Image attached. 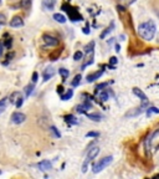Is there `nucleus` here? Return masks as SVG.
Masks as SVG:
<instances>
[{
  "label": "nucleus",
  "mask_w": 159,
  "mask_h": 179,
  "mask_svg": "<svg viewBox=\"0 0 159 179\" xmlns=\"http://www.w3.org/2000/svg\"><path fill=\"white\" fill-rule=\"evenodd\" d=\"M98 136H100L98 132H88V133L86 134V137H98Z\"/></svg>",
  "instance_id": "34"
},
{
  "label": "nucleus",
  "mask_w": 159,
  "mask_h": 179,
  "mask_svg": "<svg viewBox=\"0 0 159 179\" xmlns=\"http://www.w3.org/2000/svg\"><path fill=\"white\" fill-rule=\"evenodd\" d=\"M84 32H85V34H89V30H88V26H86V27H84Z\"/></svg>",
  "instance_id": "39"
},
{
  "label": "nucleus",
  "mask_w": 159,
  "mask_h": 179,
  "mask_svg": "<svg viewBox=\"0 0 159 179\" xmlns=\"http://www.w3.org/2000/svg\"><path fill=\"white\" fill-rule=\"evenodd\" d=\"M24 25V20L20 15H16L14 16L11 20H10V26L11 27H21Z\"/></svg>",
  "instance_id": "10"
},
{
  "label": "nucleus",
  "mask_w": 159,
  "mask_h": 179,
  "mask_svg": "<svg viewBox=\"0 0 159 179\" xmlns=\"http://www.w3.org/2000/svg\"><path fill=\"white\" fill-rule=\"evenodd\" d=\"M100 153V148L98 147H93V148H91L88 150V153H87V157H86V162H85V164H84V172H86V167H87V164H88V162H91L93 158L96 157Z\"/></svg>",
  "instance_id": "6"
},
{
  "label": "nucleus",
  "mask_w": 159,
  "mask_h": 179,
  "mask_svg": "<svg viewBox=\"0 0 159 179\" xmlns=\"http://www.w3.org/2000/svg\"><path fill=\"white\" fill-rule=\"evenodd\" d=\"M158 40H159V36H158Z\"/></svg>",
  "instance_id": "44"
},
{
  "label": "nucleus",
  "mask_w": 159,
  "mask_h": 179,
  "mask_svg": "<svg viewBox=\"0 0 159 179\" xmlns=\"http://www.w3.org/2000/svg\"><path fill=\"white\" fill-rule=\"evenodd\" d=\"M91 107H92L91 102H89V101H85L82 105H78L77 107H76V111H77L78 113H86Z\"/></svg>",
  "instance_id": "9"
},
{
  "label": "nucleus",
  "mask_w": 159,
  "mask_h": 179,
  "mask_svg": "<svg viewBox=\"0 0 159 179\" xmlns=\"http://www.w3.org/2000/svg\"><path fill=\"white\" fill-rule=\"evenodd\" d=\"M133 93L137 96V97H139V98L142 100V102H143V103H148V98H147V96L144 95V92L142 91V90L134 87V88H133Z\"/></svg>",
  "instance_id": "11"
},
{
  "label": "nucleus",
  "mask_w": 159,
  "mask_h": 179,
  "mask_svg": "<svg viewBox=\"0 0 159 179\" xmlns=\"http://www.w3.org/2000/svg\"><path fill=\"white\" fill-rule=\"evenodd\" d=\"M158 148H159V128L155 129L146 141V149L148 153L153 154Z\"/></svg>",
  "instance_id": "2"
},
{
  "label": "nucleus",
  "mask_w": 159,
  "mask_h": 179,
  "mask_svg": "<svg viewBox=\"0 0 159 179\" xmlns=\"http://www.w3.org/2000/svg\"><path fill=\"white\" fill-rule=\"evenodd\" d=\"M53 75H55V70H53V68L52 67H47L46 70L44 71V75H42V76H44V81H49L53 76Z\"/></svg>",
  "instance_id": "14"
},
{
  "label": "nucleus",
  "mask_w": 159,
  "mask_h": 179,
  "mask_svg": "<svg viewBox=\"0 0 159 179\" xmlns=\"http://www.w3.org/2000/svg\"><path fill=\"white\" fill-rule=\"evenodd\" d=\"M155 31H157V26L153 20H147V21L139 24V26H138V35L146 41H150L153 39L155 35Z\"/></svg>",
  "instance_id": "1"
},
{
  "label": "nucleus",
  "mask_w": 159,
  "mask_h": 179,
  "mask_svg": "<svg viewBox=\"0 0 159 179\" xmlns=\"http://www.w3.org/2000/svg\"><path fill=\"white\" fill-rule=\"evenodd\" d=\"M98 93H97V98L98 100H101V101H108V98H109V96H108V92L106 91V90H98Z\"/></svg>",
  "instance_id": "15"
},
{
  "label": "nucleus",
  "mask_w": 159,
  "mask_h": 179,
  "mask_svg": "<svg viewBox=\"0 0 159 179\" xmlns=\"http://www.w3.org/2000/svg\"><path fill=\"white\" fill-rule=\"evenodd\" d=\"M51 132H52L55 136H56L57 138H60V137H61V133L57 131V128H56V127H53V126H52V127H51Z\"/></svg>",
  "instance_id": "30"
},
{
  "label": "nucleus",
  "mask_w": 159,
  "mask_h": 179,
  "mask_svg": "<svg viewBox=\"0 0 159 179\" xmlns=\"http://www.w3.org/2000/svg\"><path fill=\"white\" fill-rule=\"evenodd\" d=\"M37 78H39V73H37V72H34V73H32V84H36Z\"/></svg>",
  "instance_id": "33"
},
{
  "label": "nucleus",
  "mask_w": 159,
  "mask_h": 179,
  "mask_svg": "<svg viewBox=\"0 0 159 179\" xmlns=\"http://www.w3.org/2000/svg\"><path fill=\"white\" fill-rule=\"evenodd\" d=\"M157 113H159V108H157V107H148L147 108V116L148 117L152 114H157Z\"/></svg>",
  "instance_id": "24"
},
{
  "label": "nucleus",
  "mask_w": 159,
  "mask_h": 179,
  "mask_svg": "<svg viewBox=\"0 0 159 179\" xmlns=\"http://www.w3.org/2000/svg\"><path fill=\"white\" fill-rule=\"evenodd\" d=\"M62 9L67 11L68 16H70V20H72V21H81V20H82V16L80 15V12L76 9H73L72 6H67V5L64 4V5H62Z\"/></svg>",
  "instance_id": "5"
},
{
  "label": "nucleus",
  "mask_w": 159,
  "mask_h": 179,
  "mask_svg": "<svg viewBox=\"0 0 159 179\" xmlns=\"http://www.w3.org/2000/svg\"><path fill=\"white\" fill-rule=\"evenodd\" d=\"M82 57H84V54H82L81 51L75 52V55H73V60L75 61H80V60H82Z\"/></svg>",
  "instance_id": "27"
},
{
  "label": "nucleus",
  "mask_w": 159,
  "mask_h": 179,
  "mask_svg": "<svg viewBox=\"0 0 159 179\" xmlns=\"http://www.w3.org/2000/svg\"><path fill=\"white\" fill-rule=\"evenodd\" d=\"M20 97H21V93L16 91V92H12V93H11V96L9 97V100H10L11 103H15V102L18 101V98H20Z\"/></svg>",
  "instance_id": "22"
},
{
  "label": "nucleus",
  "mask_w": 159,
  "mask_h": 179,
  "mask_svg": "<svg viewBox=\"0 0 159 179\" xmlns=\"http://www.w3.org/2000/svg\"><path fill=\"white\" fill-rule=\"evenodd\" d=\"M23 102H24V97L21 96V97H20V98H18V101H16L15 103H14V105H15L18 108H20V107H21V105H23Z\"/></svg>",
  "instance_id": "29"
},
{
  "label": "nucleus",
  "mask_w": 159,
  "mask_h": 179,
  "mask_svg": "<svg viewBox=\"0 0 159 179\" xmlns=\"http://www.w3.org/2000/svg\"><path fill=\"white\" fill-rule=\"evenodd\" d=\"M65 121L68 123V125H78L77 118H76L75 116H72V114H67V116H65Z\"/></svg>",
  "instance_id": "17"
},
{
  "label": "nucleus",
  "mask_w": 159,
  "mask_h": 179,
  "mask_svg": "<svg viewBox=\"0 0 159 179\" xmlns=\"http://www.w3.org/2000/svg\"><path fill=\"white\" fill-rule=\"evenodd\" d=\"M31 0H23V6H25V8H27V6L30 5Z\"/></svg>",
  "instance_id": "37"
},
{
  "label": "nucleus",
  "mask_w": 159,
  "mask_h": 179,
  "mask_svg": "<svg viewBox=\"0 0 159 179\" xmlns=\"http://www.w3.org/2000/svg\"><path fill=\"white\" fill-rule=\"evenodd\" d=\"M72 96H73V90L70 88V90H67L65 95H61V100L62 101H67V100H70Z\"/></svg>",
  "instance_id": "21"
},
{
  "label": "nucleus",
  "mask_w": 159,
  "mask_h": 179,
  "mask_svg": "<svg viewBox=\"0 0 159 179\" xmlns=\"http://www.w3.org/2000/svg\"><path fill=\"white\" fill-rule=\"evenodd\" d=\"M55 4H56V0H42V6L46 10H53Z\"/></svg>",
  "instance_id": "13"
},
{
  "label": "nucleus",
  "mask_w": 159,
  "mask_h": 179,
  "mask_svg": "<svg viewBox=\"0 0 159 179\" xmlns=\"http://www.w3.org/2000/svg\"><path fill=\"white\" fill-rule=\"evenodd\" d=\"M136 1V0H119V3L124 4V5H130V4H133Z\"/></svg>",
  "instance_id": "31"
},
{
  "label": "nucleus",
  "mask_w": 159,
  "mask_h": 179,
  "mask_svg": "<svg viewBox=\"0 0 159 179\" xmlns=\"http://www.w3.org/2000/svg\"><path fill=\"white\" fill-rule=\"evenodd\" d=\"M87 117L89 120H92V121H96V122H98V121H101V118H102V114H100V113H87Z\"/></svg>",
  "instance_id": "20"
},
{
  "label": "nucleus",
  "mask_w": 159,
  "mask_h": 179,
  "mask_svg": "<svg viewBox=\"0 0 159 179\" xmlns=\"http://www.w3.org/2000/svg\"><path fill=\"white\" fill-rule=\"evenodd\" d=\"M93 47H95V43H93V41L89 45L86 46V61H85V64L82 65V70L86 68L87 66L93 64V54H95Z\"/></svg>",
  "instance_id": "4"
},
{
  "label": "nucleus",
  "mask_w": 159,
  "mask_h": 179,
  "mask_svg": "<svg viewBox=\"0 0 159 179\" xmlns=\"http://www.w3.org/2000/svg\"><path fill=\"white\" fill-rule=\"evenodd\" d=\"M117 61H118V60H117V57H114V56L111 57V59H109V65H111V66H114V65L117 64Z\"/></svg>",
  "instance_id": "32"
},
{
  "label": "nucleus",
  "mask_w": 159,
  "mask_h": 179,
  "mask_svg": "<svg viewBox=\"0 0 159 179\" xmlns=\"http://www.w3.org/2000/svg\"><path fill=\"white\" fill-rule=\"evenodd\" d=\"M8 102H9V97H4L0 100V113H3L5 111L6 106H8Z\"/></svg>",
  "instance_id": "19"
},
{
  "label": "nucleus",
  "mask_w": 159,
  "mask_h": 179,
  "mask_svg": "<svg viewBox=\"0 0 159 179\" xmlns=\"http://www.w3.org/2000/svg\"><path fill=\"white\" fill-rule=\"evenodd\" d=\"M57 92H59L60 95H62V92H64V88H62V86H59V87H57Z\"/></svg>",
  "instance_id": "38"
},
{
  "label": "nucleus",
  "mask_w": 159,
  "mask_h": 179,
  "mask_svg": "<svg viewBox=\"0 0 159 179\" xmlns=\"http://www.w3.org/2000/svg\"><path fill=\"white\" fill-rule=\"evenodd\" d=\"M25 120H26V116L21 112H14L11 114V122L15 123V125H20V123L25 122Z\"/></svg>",
  "instance_id": "8"
},
{
  "label": "nucleus",
  "mask_w": 159,
  "mask_h": 179,
  "mask_svg": "<svg viewBox=\"0 0 159 179\" xmlns=\"http://www.w3.org/2000/svg\"><path fill=\"white\" fill-rule=\"evenodd\" d=\"M0 175H1V170H0Z\"/></svg>",
  "instance_id": "42"
},
{
  "label": "nucleus",
  "mask_w": 159,
  "mask_h": 179,
  "mask_svg": "<svg viewBox=\"0 0 159 179\" xmlns=\"http://www.w3.org/2000/svg\"><path fill=\"white\" fill-rule=\"evenodd\" d=\"M59 73L61 75L62 81H66V78L68 77V75H70V71L66 70V68H60V70H59Z\"/></svg>",
  "instance_id": "23"
},
{
  "label": "nucleus",
  "mask_w": 159,
  "mask_h": 179,
  "mask_svg": "<svg viewBox=\"0 0 159 179\" xmlns=\"http://www.w3.org/2000/svg\"><path fill=\"white\" fill-rule=\"evenodd\" d=\"M44 41H45V44L47 46H57L60 44V40L57 37H55L52 35H49V34H45V35L42 36Z\"/></svg>",
  "instance_id": "7"
},
{
  "label": "nucleus",
  "mask_w": 159,
  "mask_h": 179,
  "mask_svg": "<svg viewBox=\"0 0 159 179\" xmlns=\"http://www.w3.org/2000/svg\"><path fill=\"white\" fill-rule=\"evenodd\" d=\"M5 20H6L5 15H4V14H1V12H0V25H1V24H4V23H5Z\"/></svg>",
  "instance_id": "35"
},
{
  "label": "nucleus",
  "mask_w": 159,
  "mask_h": 179,
  "mask_svg": "<svg viewBox=\"0 0 159 179\" xmlns=\"http://www.w3.org/2000/svg\"><path fill=\"white\" fill-rule=\"evenodd\" d=\"M103 75V70H100V71H96V72H93V73H91V75H87V82H93L95 80H98L101 76Z\"/></svg>",
  "instance_id": "12"
},
{
  "label": "nucleus",
  "mask_w": 159,
  "mask_h": 179,
  "mask_svg": "<svg viewBox=\"0 0 159 179\" xmlns=\"http://www.w3.org/2000/svg\"><path fill=\"white\" fill-rule=\"evenodd\" d=\"M112 159H113V157L108 156V157H105V158H102V159H100L97 163H95L93 168H92L93 173H100V172H102L106 167H108L109 164L112 163Z\"/></svg>",
  "instance_id": "3"
},
{
  "label": "nucleus",
  "mask_w": 159,
  "mask_h": 179,
  "mask_svg": "<svg viewBox=\"0 0 159 179\" xmlns=\"http://www.w3.org/2000/svg\"><path fill=\"white\" fill-rule=\"evenodd\" d=\"M32 90H34V85H29V86L25 87V96H26V97H29V96L31 95Z\"/></svg>",
  "instance_id": "26"
},
{
  "label": "nucleus",
  "mask_w": 159,
  "mask_h": 179,
  "mask_svg": "<svg viewBox=\"0 0 159 179\" xmlns=\"http://www.w3.org/2000/svg\"><path fill=\"white\" fill-rule=\"evenodd\" d=\"M112 27H113V24H112V26H111V27H107V29L101 34V39H105V37L107 36V34H109L111 31H112Z\"/></svg>",
  "instance_id": "28"
},
{
  "label": "nucleus",
  "mask_w": 159,
  "mask_h": 179,
  "mask_svg": "<svg viewBox=\"0 0 159 179\" xmlns=\"http://www.w3.org/2000/svg\"><path fill=\"white\" fill-rule=\"evenodd\" d=\"M3 49H4V46L1 43H0V56H1V54H3Z\"/></svg>",
  "instance_id": "40"
},
{
  "label": "nucleus",
  "mask_w": 159,
  "mask_h": 179,
  "mask_svg": "<svg viewBox=\"0 0 159 179\" xmlns=\"http://www.w3.org/2000/svg\"><path fill=\"white\" fill-rule=\"evenodd\" d=\"M0 4H1V0H0Z\"/></svg>",
  "instance_id": "43"
},
{
  "label": "nucleus",
  "mask_w": 159,
  "mask_h": 179,
  "mask_svg": "<svg viewBox=\"0 0 159 179\" xmlns=\"http://www.w3.org/2000/svg\"><path fill=\"white\" fill-rule=\"evenodd\" d=\"M107 85H108L107 82H105V84H101V85H98L97 87H96V90H97V91H98V90H102V88H105Z\"/></svg>",
  "instance_id": "36"
},
{
  "label": "nucleus",
  "mask_w": 159,
  "mask_h": 179,
  "mask_svg": "<svg viewBox=\"0 0 159 179\" xmlns=\"http://www.w3.org/2000/svg\"><path fill=\"white\" fill-rule=\"evenodd\" d=\"M119 50H121V46H119L118 44H116V51H117V52H119Z\"/></svg>",
  "instance_id": "41"
},
{
  "label": "nucleus",
  "mask_w": 159,
  "mask_h": 179,
  "mask_svg": "<svg viewBox=\"0 0 159 179\" xmlns=\"http://www.w3.org/2000/svg\"><path fill=\"white\" fill-rule=\"evenodd\" d=\"M51 167H52V164L50 161H42L39 163V168L41 170H49V169H51Z\"/></svg>",
  "instance_id": "16"
},
{
  "label": "nucleus",
  "mask_w": 159,
  "mask_h": 179,
  "mask_svg": "<svg viewBox=\"0 0 159 179\" xmlns=\"http://www.w3.org/2000/svg\"><path fill=\"white\" fill-rule=\"evenodd\" d=\"M53 19L56 20L57 23H60V24H65L66 23V16L62 15V14H60V12L53 14Z\"/></svg>",
  "instance_id": "18"
},
{
  "label": "nucleus",
  "mask_w": 159,
  "mask_h": 179,
  "mask_svg": "<svg viewBox=\"0 0 159 179\" xmlns=\"http://www.w3.org/2000/svg\"><path fill=\"white\" fill-rule=\"evenodd\" d=\"M80 81H81V75H76L75 78H73V81L71 82V85H72L73 87L78 86V85H80Z\"/></svg>",
  "instance_id": "25"
}]
</instances>
